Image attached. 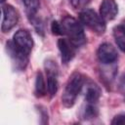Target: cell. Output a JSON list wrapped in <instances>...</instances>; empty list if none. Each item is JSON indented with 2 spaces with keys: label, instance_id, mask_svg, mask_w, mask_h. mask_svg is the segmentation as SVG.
<instances>
[{
  "label": "cell",
  "instance_id": "obj_12",
  "mask_svg": "<svg viewBox=\"0 0 125 125\" xmlns=\"http://www.w3.org/2000/svg\"><path fill=\"white\" fill-rule=\"evenodd\" d=\"M113 37L115 39V42L118 46V48L125 52V26L122 24L116 25L113 27Z\"/></svg>",
  "mask_w": 125,
  "mask_h": 125
},
{
  "label": "cell",
  "instance_id": "obj_1",
  "mask_svg": "<svg viewBox=\"0 0 125 125\" xmlns=\"http://www.w3.org/2000/svg\"><path fill=\"white\" fill-rule=\"evenodd\" d=\"M61 26L62 34L66 35L67 39L76 48L86 43V35L84 32V28L80 21H78L76 19L70 16H65L61 21Z\"/></svg>",
  "mask_w": 125,
  "mask_h": 125
},
{
  "label": "cell",
  "instance_id": "obj_14",
  "mask_svg": "<svg viewBox=\"0 0 125 125\" xmlns=\"http://www.w3.org/2000/svg\"><path fill=\"white\" fill-rule=\"evenodd\" d=\"M98 114H99V110L98 107L95 105V104H88L82 110V117L86 120L96 118Z\"/></svg>",
  "mask_w": 125,
  "mask_h": 125
},
{
  "label": "cell",
  "instance_id": "obj_10",
  "mask_svg": "<svg viewBox=\"0 0 125 125\" xmlns=\"http://www.w3.org/2000/svg\"><path fill=\"white\" fill-rule=\"evenodd\" d=\"M118 14V6L115 0H103L100 5V16L105 21H112Z\"/></svg>",
  "mask_w": 125,
  "mask_h": 125
},
{
  "label": "cell",
  "instance_id": "obj_8",
  "mask_svg": "<svg viewBox=\"0 0 125 125\" xmlns=\"http://www.w3.org/2000/svg\"><path fill=\"white\" fill-rule=\"evenodd\" d=\"M6 49L7 52L10 56V58L12 59L13 64L15 69L17 70H24L27 63H28V57L20 53L13 45L12 41H8L6 43Z\"/></svg>",
  "mask_w": 125,
  "mask_h": 125
},
{
  "label": "cell",
  "instance_id": "obj_17",
  "mask_svg": "<svg viewBox=\"0 0 125 125\" xmlns=\"http://www.w3.org/2000/svg\"><path fill=\"white\" fill-rule=\"evenodd\" d=\"M51 30H52V33L55 35H63L62 30V26H61V22H59L57 21H52Z\"/></svg>",
  "mask_w": 125,
  "mask_h": 125
},
{
  "label": "cell",
  "instance_id": "obj_16",
  "mask_svg": "<svg viewBox=\"0 0 125 125\" xmlns=\"http://www.w3.org/2000/svg\"><path fill=\"white\" fill-rule=\"evenodd\" d=\"M68 1L74 9H83L90 3L91 0H68Z\"/></svg>",
  "mask_w": 125,
  "mask_h": 125
},
{
  "label": "cell",
  "instance_id": "obj_4",
  "mask_svg": "<svg viewBox=\"0 0 125 125\" xmlns=\"http://www.w3.org/2000/svg\"><path fill=\"white\" fill-rule=\"evenodd\" d=\"M12 43L20 53L29 57L33 47V39L27 29H19L16 31L13 36Z\"/></svg>",
  "mask_w": 125,
  "mask_h": 125
},
{
  "label": "cell",
  "instance_id": "obj_5",
  "mask_svg": "<svg viewBox=\"0 0 125 125\" xmlns=\"http://www.w3.org/2000/svg\"><path fill=\"white\" fill-rule=\"evenodd\" d=\"M44 67L47 74V89L51 97L55 96L58 92L59 88V82H58V76H59V67L55 60L53 59H47L44 62Z\"/></svg>",
  "mask_w": 125,
  "mask_h": 125
},
{
  "label": "cell",
  "instance_id": "obj_9",
  "mask_svg": "<svg viewBox=\"0 0 125 125\" xmlns=\"http://www.w3.org/2000/svg\"><path fill=\"white\" fill-rule=\"evenodd\" d=\"M58 48L61 53L62 63H68L75 56V46L67 38H60L58 40Z\"/></svg>",
  "mask_w": 125,
  "mask_h": 125
},
{
  "label": "cell",
  "instance_id": "obj_15",
  "mask_svg": "<svg viewBox=\"0 0 125 125\" xmlns=\"http://www.w3.org/2000/svg\"><path fill=\"white\" fill-rule=\"evenodd\" d=\"M21 1L25 7L28 18L35 16L39 9V0H21Z\"/></svg>",
  "mask_w": 125,
  "mask_h": 125
},
{
  "label": "cell",
  "instance_id": "obj_19",
  "mask_svg": "<svg viewBox=\"0 0 125 125\" xmlns=\"http://www.w3.org/2000/svg\"><path fill=\"white\" fill-rule=\"evenodd\" d=\"M112 125H125V113L117 114L111 120Z\"/></svg>",
  "mask_w": 125,
  "mask_h": 125
},
{
  "label": "cell",
  "instance_id": "obj_3",
  "mask_svg": "<svg viewBox=\"0 0 125 125\" xmlns=\"http://www.w3.org/2000/svg\"><path fill=\"white\" fill-rule=\"evenodd\" d=\"M80 21L97 34H104L106 28L105 21L92 9H84L79 13Z\"/></svg>",
  "mask_w": 125,
  "mask_h": 125
},
{
  "label": "cell",
  "instance_id": "obj_13",
  "mask_svg": "<svg viewBox=\"0 0 125 125\" xmlns=\"http://www.w3.org/2000/svg\"><path fill=\"white\" fill-rule=\"evenodd\" d=\"M47 90L48 89L44 80V76L41 71H38L36 73V79H35V90H34L35 96L38 98L44 97L47 93Z\"/></svg>",
  "mask_w": 125,
  "mask_h": 125
},
{
  "label": "cell",
  "instance_id": "obj_2",
  "mask_svg": "<svg viewBox=\"0 0 125 125\" xmlns=\"http://www.w3.org/2000/svg\"><path fill=\"white\" fill-rule=\"evenodd\" d=\"M85 82V77L78 71H74L65 84L62 95V104L64 107H71L75 104L77 96L81 92Z\"/></svg>",
  "mask_w": 125,
  "mask_h": 125
},
{
  "label": "cell",
  "instance_id": "obj_11",
  "mask_svg": "<svg viewBox=\"0 0 125 125\" xmlns=\"http://www.w3.org/2000/svg\"><path fill=\"white\" fill-rule=\"evenodd\" d=\"M85 86V100L88 104H97L102 96V90L100 86L94 81L88 79L84 82Z\"/></svg>",
  "mask_w": 125,
  "mask_h": 125
},
{
  "label": "cell",
  "instance_id": "obj_20",
  "mask_svg": "<svg viewBox=\"0 0 125 125\" xmlns=\"http://www.w3.org/2000/svg\"><path fill=\"white\" fill-rule=\"evenodd\" d=\"M5 1H6V0H0V2H1V3H4Z\"/></svg>",
  "mask_w": 125,
  "mask_h": 125
},
{
  "label": "cell",
  "instance_id": "obj_7",
  "mask_svg": "<svg viewBox=\"0 0 125 125\" xmlns=\"http://www.w3.org/2000/svg\"><path fill=\"white\" fill-rule=\"evenodd\" d=\"M97 56L99 61L104 64H111L114 63L118 59V53L116 49L110 43H103L100 45Z\"/></svg>",
  "mask_w": 125,
  "mask_h": 125
},
{
  "label": "cell",
  "instance_id": "obj_18",
  "mask_svg": "<svg viewBox=\"0 0 125 125\" xmlns=\"http://www.w3.org/2000/svg\"><path fill=\"white\" fill-rule=\"evenodd\" d=\"M117 89H118V92L124 97L125 99V72L120 76L119 80H118V83H117Z\"/></svg>",
  "mask_w": 125,
  "mask_h": 125
},
{
  "label": "cell",
  "instance_id": "obj_6",
  "mask_svg": "<svg viewBox=\"0 0 125 125\" xmlns=\"http://www.w3.org/2000/svg\"><path fill=\"white\" fill-rule=\"evenodd\" d=\"M2 14H3V19L1 23V30L2 32H8L17 25L20 18L19 13L12 5L3 4Z\"/></svg>",
  "mask_w": 125,
  "mask_h": 125
}]
</instances>
